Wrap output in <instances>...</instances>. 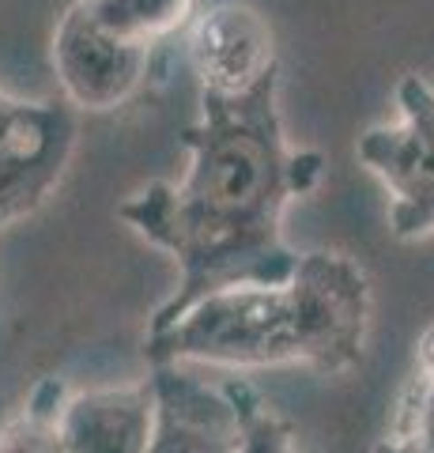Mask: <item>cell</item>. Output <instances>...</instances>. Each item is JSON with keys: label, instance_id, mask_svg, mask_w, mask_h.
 Masks as SVG:
<instances>
[{"label": "cell", "instance_id": "6da1fadb", "mask_svg": "<svg viewBox=\"0 0 434 453\" xmlns=\"http://www.w3.org/2000/svg\"><path fill=\"white\" fill-rule=\"evenodd\" d=\"M201 121L181 133L193 163L181 186L156 181L118 208V219L178 261V288L148 333H163L208 295L284 283L299 253L284 211L325 174V155L291 148L279 121V65L238 95L201 91Z\"/></svg>", "mask_w": 434, "mask_h": 453}, {"label": "cell", "instance_id": "7a4b0ae2", "mask_svg": "<svg viewBox=\"0 0 434 453\" xmlns=\"http://www.w3.org/2000/svg\"><path fill=\"white\" fill-rule=\"evenodd\" d=\"M370 280L347 253H302L284 283H249L208 295L171 329L148 333L144 356L208 366H314L317 374H347L362 363L370 333Z\"/></svg>", "mask_w": 434, "mask_h": 453}, {"label": "cell", "instance_id": "3957f363", "mask_svg": "<svg viewBox=\"0 0 434 453\" xmlns=\"http://www.w3.org/2000/svg\"><path fill=\"white\" fill-rule=\"evenodd\" d=\"M359 159L389 193L397 238L434 234V88L423 76L397 83V121L359 136Z\"/></svg>", "mask_w": 434, "mask_h": 453}, {"label": "cell", "instance_id": "277c9868", "mask_svg": "<svg viewBox=\"0 0 434 453\" xmlns=\"http://www.w3.org/2000/svg\"><path fill=\"white\" fill-rule=\"evenodd\" d=\"M76 129L68 103L0 91V226L46 204L72 159Z\"/></svg>", "mask_w": 434, "mask_h": 453}, {"label": "cell", "instance_id": "5b68a950", "mask_svg": "<svg viewBox=\"0 0 434 453\" xmlns=\"http://www.w3.org/2000/svg\"><path fill=\"white\" fill-rule=\"evenodd\" d=\"M151 57H156L151 42L114 35L91 16L83 0L65 12L53 38V68L68 103L95 113L129 103L151 73Z\"/></svg>", "mask_w": 434, "mask_h": 453}, {"label": "cell", "instance_id": "8992f818", "mask_svg": "<svg viewBox=\"0 0 434 453\" xmlns=\"http://www.w3.org/2000/svg\"><path fill=\"white\" fill-rule=\"evenodd\" d=\"M156 386V419H151L148 453H238L246 438V419L227 386L166 363L151 371Z\"/></svg>", "mask_w": 434, "mask_h": 453}, {"label": "cell", "instance_id": "52a82bcc", "mask_svg": "<svg viewBox=\"0 0 434 453\" xmlns=\"http://www.w3.org/2000/svg\"><path fill=\"white\" fill-rule=\"evenodd\" d=\"M189 57L201 76V91L238 95L269 73L272 31L254 8L219 4L197 16L189 31Z\"/></svg>", "mask_w": 434, "mask_h": 453}, {"label": "cell", "instance_id": "ba28073f", "mask_svg": "<svg viewBox=\"0 0 434 453\" xmlns=\"http://www.w3.org/2000/svg\"><path fill=\"white\" fill-rule=\"evenodd\" d=\"M156 419L151 378L133 386L68 393L61 408V438L68 453H148Z\"/></svg>", "mask_w": 434, "mask_h": 453}, {"label": "cell", "instance_id": "9c48e42d", "mask_svg": "<svg viewBox=\"0 0 434 453\" xmlns=\"http://www.w3.org/2000/svg\"><path fill=\"white\" fill-rule=\"evenodd\" d=\"M370 453H434V325L419 336L397 412Z\"/></svg>", "mask_w": 434, "mask_h": 453}, {"label": "cell", "instance_id": "30bf717a", "mask_svg": "<svg viewBox=\"0 0 434 453\" xmlns=\"http://www.w3.org/2000/svg\"><path fill=\"white\" fill-rule=\"evenodd\" d=\"M65 396L61 378H38L23 408L0 427V453H68L61 438Z\"/></svg>", "mask_w": 434, "mask_h": 453}, {"label": "cell", "instance_id": "8fae6325", "mask_svg": "<svg viewBox=\"0 0 434 453\" xmlns=\"http://www.w3.org/2000/svg\"><path fill=\"white\" fill-rule=\"evenodd\" d=\"M83 4L114 35L156 46L159 38L186 23L193 0H83Z\"/></svg>", "mask_w": 434, "mask_h": 453}, {"label": "cell", "instance_id": "7c38bea8", "mask_svg": "<svg viewBox=\"0 0 434 453\" xmlns=\"http://www.w3.org/2000/svg\"><path fill=\"white\" fill-rule=\"evenodd\" d=\"M227 389L234 393L238 408H242V419H246V438L238 453H295V431H291V423L284 416H276L249 381L234 378L227 381Z\"/></svg>", "mask_w": 434, "mask_h": 453}]
</instances>
